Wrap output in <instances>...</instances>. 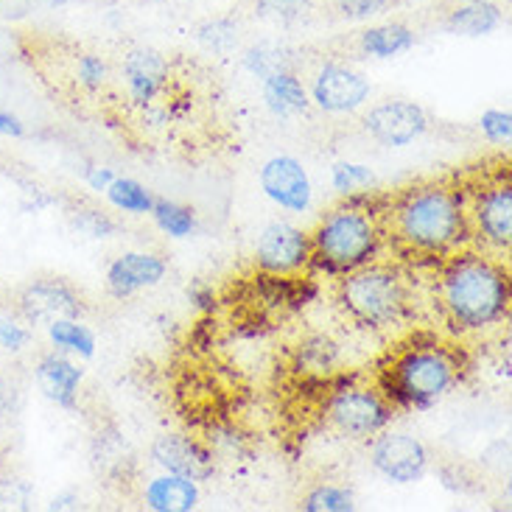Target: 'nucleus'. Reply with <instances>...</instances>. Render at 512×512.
Returning <instances> with one entry per match:
<instances>
[{
  "mask_svg": "<svg viewBox=\"0 0 512 512\" xmlns=\"http://www.w3.org/2000/svg\"><path fill=\"white\" fill-rule=\"evenodd\" d=\"M426 124H429L426 112L420 110L417 104H409V101L381 104V107H375L364 118L367 132L378 143H384V146H406V143H412V140H417L426 132Z\"/></svg>",
  "mask_w": 512,
  "mask_h": 512,
  "instance_id": "obj_10",
  "label": "nucleus"
},
{
  "mask_svg": "<svg viewBox=\"0 0 512 512\" xmlns=\"http://www.w3.org/2000/svg\"><path fill=\"white\" fill-rule=\"evenodd\" d=\"M476 227L485 241L499 250H510L512 244V188L510 182H496L485 188L476 199Z\"/></svg>",
  "mask_w": 512,
  "mask_h": 512,
  "instance_id": "obj_13",
  "label": "nucleus"
},
{
  "mask_svg": "<svg viewBox=\"0 0 512 512\" xmlns=\"http://www.w3.org/2000/svg\"><path fill=\"white\" fill-rule=\"evenodd\" d=\"M107 196H110V202L118 210H126V213H152V194L135 180L115 177L110 182V188H107Z\"/></svg>",
  "mask_w": 512,
  "mask_h": 512,
  "instance_id": "obj_23",
  "label": "nucleus"
},
{
  "mask_svg": "<svg viewBox=\"0 0 512 512\" xmlns=\"http://www.w3.org/2000/svg\"><path fill=\"white\" fill-rule=\"evenodd\" d=\"M373 182V171L367 166H353V163H336L333 166V188L342 194H353L356 188H364Z\"/></svg>",
  "mask_w": 512,
  "mask_h": 512,
  "instance_id": "obj_27",
  "label": "nucleus"
},
{
  "mask_svg": "<svg viewBox=\"0 0 512 512\" xmlns=\"http://www.w3.org/2000/svg\"><path fill=\"white\" fill-rule=\"evenodd\" d=\"M0 387H3V381H0Z\"/></svg>",
  "mask_w": 512,
  "mask_h": 512,
  "instance_id": "obj_39",
  "label": "nucleus"
},
{
  "mask_svg": "<svg viewBox=\"0 0 512 512\" xmlns=\"http://www.w3.org/2000/svg\"><path fill=\"white\" fill-rule=\"evenodd\" d=\"M45 3H51V6H65L70 0H45Z\"/></svg>",
  "mask_w": 512,
  "mask_h": 512,
  "instance_id": "obj_37",
  "label": "nucleus"
},
{
  "mask_svg": "<svg viewBox=\"0 0 512 512\" xmlns=\"http://www.w3.org/2000/svg\"><path fill=\"white\" fill-rule=\"evenodd\" d=\"M311 261V238L286 222L269 224L258 241V263L269 275H291Z\"/></svg>",
  "mask_w": 512,
  "mask_h": 512,
  "instance_id": "obj_7",
  "label": "nucleus"
},
{
  "mask_svg": "<svg viewBox=\"0 0 512 512\" xmlns=\"http://www.w3.org/2000/svg\"><path fill=\"white\" fill-rule=\"evenodd\" d=\"M73 224L90 238H110L115 233V222L107 219L104 213H98V210H76Z\"/></svg>",
  "mask_w": 512,
  "mask_h": 512,
  "instance_id": "obj_29",
  "label": "nucleus"
},
{
  "mask_svg": "<svg viewBox=\"0 0 512 512\" xmlns=\"http://www.w3.org/2000/svg\"><path fill=\"white\" fill-rule=\"evenodd\" d=\"M308 512H350L356 504H353V496L347 490H339V487H319L314 490L303 504Z\"/></svg>",
  "mask_w": 512,
  "mask_h": 512,
  "instance_id": "obj_26",
  "label": "nucleus"
},
{
  "mask_svg": "<svg viewBox=\"0 0 512 512\" xmlns=\"http://www.w3.org/2000/svg\"><path fill=\"white\" fill-rule=\"evenodd\" d=\"M370 96V82L356 70L325 65L314 82V101L325 112H353Z\"/></svg>",
  "mask_w": 512,
  "mask_h": 512,
  "instance_id": "obj_11",
  "label": "nucleus"
},
{
  "mask_svg": "<svg viewBox=\"0 0 512 512\" xmlns=\"http://www.w3.org/2000/svg\"><path fill=\"white\" fill-rule=\"evenodd\" d=\"M0 3H3V0H0Z\"/></svg>",
  "mask_w": 512,
  "mask_h": 512,
  "instance_id": "obj_40",
  "label": "nucleus"
},
{
  "mask_svg": "<svg viewBox=\"0 0 512 512\" xmlns=\"http://www.w3.org/2000/svg\"><path fill=\"white\" fill-rule=\"evenodd\" d=\"M457 375V361L445 350L420 347V350L403 353L401 359L395 361V367H389L384 375V392L395 403L426 409L454 387Z\"/></svg>",
  "mask_w": 512,
  "mask_h": 512,
  "instance_id": "obj_4",
  "label": "nucleus"
},
{
  "mask_svg": "<svg viewBox=\"0 0 512 512\" xmlns=\"http://www.w3.org/2000/svg\"><path fill=\"white\" fill-rule=\"evenodd\" d=\"M28 342V331L23 325H17L12 319H0V347H6V350H23Z\"/></svg>",
  "mask_w": 512,
  "mask_h": 512,
  "instance_id": "obj_34",
  "label": "nucleus"
},
{
  "mask_svg": "<svg viewBox=\"0 0 512 512\" xmlns=\"http://www.w3.org/2000/svg\"><path fill=\"white\" fill-rule=\"evenodd\" d=\"M311 9V0H258L255 3V12L263 20H272V23H294L305 17Z\"/></svg>",
  "mask_w": 512,
  "mask_h": 512,
  "instance_id": "obj_25",
  "label": "nucleus"
},
{
  "mask_svg": "<svg viewBox=\"0 0 512 512\" xmlns=\"http://www.w3.org/2000/svg\"><path fill=\"white\" fill-rule=\"evenodd\" d=\"M166 275V263L157 255H146V252H129L124 258L112 263L107 272V283L115 297H132L135 291L157 286Z\"/></svg>",
  "mask_w": 512,
  "mask_h": 512,
  "instance_id": "obj_16",
  "label": "nucleus"
},
{
  "mask_svg": "<svg viewBox=\"0 0 512 512\" xmlns=\"http://www.w3.org/2000/svg\"><path fill=\"white\" fill-rule=\"evenodd\" d=\"M395 0H336V9L347 20H367L373 14H381L389 9Z\"/></svg>",
  "mask_w": 512,
  "mask_h": 512,
  "instance_id": "obj_31",
  "label": "nucleus"
},
{
  "mask_svg": "<svg viewBox=\"0 0 512 512\" xmlns=\"http://www.w3.org/2000/svg\"><path fill=\"white\" fill-rule=\"evenodd\" d=\"M37 381H40V389L48 401H54L62 409L76 406V389L82 384V370L73 361L56 356V353L45 356L37 367Z\"/></svg>",
  "mask_w": 512,
  "mask_h": 512,
  "instance_id": "obj_17",
  "label": "nucleus"
},
{
  "mask_svg": "<svg viewBox=\"0 0 512 512\" xmlns=\"http://www.w3.org/2000/svg\"><path fill=\"white\" fill-rule=\"evenodd\" d=\"M87 185L93 188V191H107L110 188V182L115 180V174H112L110 168H87Z\"/></svg>",
  "mask_w": 512,
  "mask_h": 512,
  "instance_id": "obj_36",
  "label": "nucleus"
},
{
  "mask_svg": "<svg viewBox=\"0 0 512 512\" xmlns=\"http://www.w3.org/2000/svg\"><path fill=\"white\" fill-rule=\"evenodd\" d=\"M378 250V224L370 210L339 208L311 238V258L328 272H353Z\"/></svg>",
  "mask_w": 512,
  "mask_h": 512,
  "instance_id": "obj_3",
  "label": "nucleus"
},
{
  "mask_svg": "<svg viewBox=\"0 0 512 512\" xmlns=\"http://www.w3.org/2000/svg\"><path fill=\"white\" fill-rule=\"evenodd\" d=\"M199 501V490L196 482L177 476V473H168L154 479L152 485L146 487V504L154 512H191Z\"/></svg>",
  "mask_w": 512,
  "mask_h": 512,
  "instance_id": "obj_18",
  "label": "nucleus"
},
{
  "mask_svg": "<svg viewBox=\"0 0 512 512\" xmlns=\"http://www.w3.org/2000/svg\"><path fill=\"white\" fill-rule=\"evenodd\" d=\"M124 76L135 104H149L168 84V62L152 48L129 51L124 59Z\"/></svg>",
  "mask_w": 512,
  "mask_h": 512,
  "instance_id": "obj_15",
  "label": "nucleus"
},
{
  "mask_svg": "<svg viewBox=\"0 0 512 512\" xmlns=\"http://www.w3.org/2000/svg\"><path fill=\"white\" fill-rule=\"evenodd\" d=\"M154 459L157 465H163L168 473H177L185 476L191 482H205L213 476V457L202 445H196L194 440H185V437H160L154 443Z\"/></svg>",
  "mask_w": 512,
  "mask_h": 512,
  "instance_id": "obj_14",
  "label": "nucleus"
},
{
  "mask_svg": "<svg viewBox=\"0 0 512 512\" xmlns=\"http://www.w3.org/2000/svg\"><path fill=\"white\" fill-rule=\"evenodd\" d=\"M499 26V6H493L490 0H485V3H465L462 9H457L448 17V28L457 31V34H465V37H485Z\"/></svg>",
  "mask_w": 512,
  "mask_h": 512,
  "instance_id": "obj_21",
  "label": "nucleus"
},
{
  "mask_svg": "<svg viewBox=\"0 0 512 512\" xmlns=\"http://www.w3.org/2000/svg\"><path fill=\"white\" fill-rule=\"evenodd\" d=\"M482 132L496 143H507L512 138V115L501 110L485 112L482 115Z\"/></svg>",
  "mask_w": 512,
  "mask_h": 512,
  "instance_id": "obj_33",
  "label": "nucleus"
},
{
  "mask_svg": "<svg viewBox=\"0 0 512 512\" xmlns=\"http://www.w3.org/2000/svg\"><path fill=\"white\" fill-rule=\"evenodd\" d=\"M76 76H79V82H82L87 90H96V87H101L104 79H107V65H104V59H101V56L84 54L79 56Z\"/></svg>",
  "mask_w": 512,
  "mask_h": 512,
  "instance_id": "obj_32",
  "label": "nucleus"
},
{
  "mask_svg": "<svg viewBox=\"0 0 512 512\" xmlns=\"http://www.w3.org/2000/svg\"><path fill=\"white\" fill-rule=\"evenodd\" d=\"M48 336L59 350L79 353L82 359H93V353H96V336L87 331L84 325H79L76 319H56V322H51Z\"/></svg>",
  "mask_w": 512,
  "mask_h": 512,
  "instance_id": "obj_22",
  "label": "nucleus"
},
{
  "mask_svg": "<svg viewBox=\"0 0 512 512\" xmlns=\"http://www.w3.org/2000/svg\"><path fill=\"white\" fill-rule=\"evenodd\" d=\"M154 222L160 224V230L168 233L171 238H185L194 233V213L188 208H182L177 202H166V199H157L152 205Z\"/></svg>",
  "mask_w": 512,
  "mask_h": 512,
  "instance_id": "obj_24",
  "label": "nucleus"
},
{
  "mask_svg": "<svg viewBox=\"0 0 512 512\" xmlns=\"http://www.w3.org/2000/svg\"><path fill=\"white\" fill-rule=\"evenodd\" d=\"M331 417L350 437H370L392 420V409L373 389H342L333 395Z\"/></svg>",
  "mask_w": 512,
  "mask_h": 512,
  "instance_id": "obj_6",
  "label": "nucleus"
},
{
  "mask_svg": "<svg viewBox=\"0 0 512 512\" xmlns=\"http://www.w3.org/2000/svg\"><path fill=\"white\" fill-rule=\"evenodd\" d=\"M412 45H415V34H412V28L401 26V23L367 28L361 34V48L370 56H378V59H389V56L403 54Z\"/></svg>",
  "mask_w": 512,
  "mask_h": 512,
  "instance_id": "obj_20",
  "label": "nucleus"
},
{
  "mask_svg": "<svg viewBox=\"0 0 512 512\" xmlns=\"http://www.w3.org/2000/svg\"><path fill=\"white\" fill-rule=\"evenodd\" d=\"M244 62H247V68H250L252 73H258L261 79L272 76V73H280V70H289L283 65V56H280L277 48H255V51L247 54Z\"/></svg>",
  "mask_w": 512,
  "mask_h": 512,
  "instance_id": "obj_30",
  "label": "nucleus"
},
{
  "mask_svg": "<svg viewBox=\"0 0 512 512\" xmlns=\"http://www.w3.org/2000/svg\"><path fill=\"white\" fill-rule=\"evenodd\" d=\"M342 303L353 317L370 328H389L406 311V286L401 275L387 266H359L347 272Z\"/></svg>",
  "mask_w": 512,
  "mask_h": 512,
  "instance_id": "obj_5",
  "label": "nucleus"
},
{
  "mask_svg": "<svg viewBox=\"0 0 512 512\" xmlns=\"http://www.w3.org/2000/svg\"><path fill=\"white\" fill-rule=\"evenodd\" d=\"M373 465L375 471L384 473L389 482L409 485L426 473L429 454H426L423 443L409 434H387L375 443Z\"/></svg>",
  "mask_w": 512,
  "mask_h": 512,
  "instance_id": "obj_8",
  "label": "nucleus"
},
{
  "mask_svg": "<svg viewBox=\"0 0 512 512\" xmlns=\"http://www.w3.org/2000/svg\"><path fill=\"white\" fill-rule=\"evenodd\" d=\"M20 308L28 322H42L51 325L56 319H76L82 314V300L79 294L59 283V280H40L28 286L20 297Z\"/></svg>",
  "mask_w": 512,
  "mask_h": 512,
  "instance_id": "obj_12",
  "label": "nucleus"
},
{
  "mask_svg": "<svg viewBox=\"0 0 512 512\" xmlns=\"http://www.w3.org/2000/svg\"><path fill=\"white\" fill-rule=\"evenodd\" d=\"M263 98H266V107L275 115H280V118L305 112V107H308L303 82L291 70H280V73L266 76L263 79Z\"/></svg>",
  "mask_w": 512,
  "mask_h": 512,
  "instance_id": "obj_19",
  "label": "nucleus"
},
{
  "mask_svg": "<svg viewBox=\"0 0 512 512\" xmlns=\"http://www.w3.org/2000/svg\"><path fill=\"white\" fill-rule=\"evenodd\" d=\"M395 233L417 252H445L468 238L462 196L445 185L412 188L395 205Z\"/></svg>",
  "mask_w": 512,
  "mask_h": 512,
  "instance_id": "obj_2",
  "label": "nucleus"
},
{
  "mask_svg": "<svg viewBox=\"0 0 512 512\" xmlns=\"http://www.w3.org/2000/svg\"><path fill=\"white\" fill-rule=\"evenodd\" d=\"M462 3H485V0H462Z\"/></svg>",
  "mask_w": 512,
  "mask_h": 512,
  "instance_id": "obj_38",
  "label": "nucleus"
},
{
  "mask_svg": "<svg viewBox=\"0 0 512 512\" xmlns=\"http://www.w3.org/2000/svg\"><path fill=\"white\" fill-rule=\"evenodd\" d=\"M261 188L280 208L294 213L311 208V180L294 157H272L261 168Z\"/></svg>",
  "mask_w": 512,
  "mask_h": 512,
  "instance_id": "obj_9",
  "label": "nucleus"
},
{
  "mask_svg": "<svg viewBox=\"0 0 512 512\" xmlns=\"http://www.w3.org/2000/svg\"><path fill=\"white\" fill-rule=\"evenodd\" d=\"M199 40L205 42L213 51H227L236 45V26L230 20H213L208 26H202L199 31Z\"/></svg>",
  "mask_w": 512,
  "mask_h": 512,
  "instance_id": "obj_28",
  "label": "nucleus"
},
{
  "mask_svg": "<svg viewBox=\"0 0 512 512\" xmlns=\"http://www.w3.org/2000/svg\"><path fill=\"white\" fill-rule=\"evenodd\" d=\"M443 305L459 328L482 331L507 314L510 280L487 258L462 255L445 269Z\"/></svg>",
  "mask_w": 512,
  "mask_h": 512,
  "instance_id": "obj_1",
  "label": "nucleus"
},
{
  "mask_svg": "<svg viewBox=\"0 0 512 512\" xmlns=\"http://www.w3.org/2000/svg\"><path fill=\"white\" fill-rule=\"evenodd\" d=\"M23 132H26V129H23L17 115L0 110V138H23Z\"/></svg>",
  "mask_w": 512,
  "mask_h": 512,
  "instance_id": "obj_35",
  "label": "nucleus"
}]
</instances>
